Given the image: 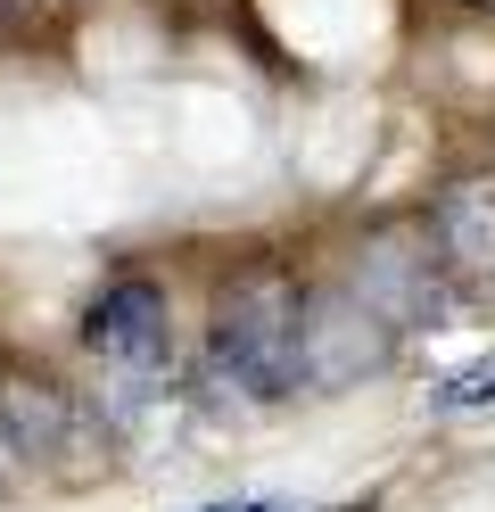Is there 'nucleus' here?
I'll use <instances>...</instances> for the list:
<instances>
[{
	"mask_svg": "<svg viewBox=\"0 0 495 512\" xmlns=\"http://www.w3.org/2000/svg\"><path fill=\"white\" fill-rule=\"evenodd\" d=\"M355 298L380 314V323H438V281L421 273V256L413 248H396V240H380L372 256H363V273H355Z\"/></svg>",
	"mask_w": 495,
	"mask_h": 512,
	"instance_id": "5",
	"label": "nucleus"
},
{
	"mask_svg": "<svg viewBox=\"0 0 495 512\" xmlns=\"http://www.w3.org/2000/svg\"><path fill=\"white\" fill-rule=\"evenodd\" d=\"M0 471H9V446H0Z\"/></svg>",
	"mask_w": 495,
	"mask_h": 512,
	"instance_id": "8",
	"label": "nucleus"
},
{
	"mask_svg": "<svg viewBox=\"0 0 495 512\" xmlns=\"http://www.w3.org/2000/svg\"><path fill=\"white\" fill-rule=\"evenodd\" d=\"M372 364H388V323L363 298L330 290V298H306V347H297V380L314 389H347Z\"/></svg>",
	"mask_w": 495,
	"mask_h": 512,
	"instance_id": "3",
	"label": "nucleus"
},
{
	"mask_svg": "<svg viewBox=\"0 0 495 512\" xmlns=\"http://www.w3.org/2000/svg\"><path fill=\"white\" fill-rule=\"evenodd\" d=\"M438 405H454V413H471V405H495V356H479V364L446 372V380H438Z\"/></svg>",
	"mask_w": 495,
	"mask_h": 512,
	"instance_id": "6",
	"label": "nucleus"
},
{
	"mask_svg": "<svg viewBox=\"0 0 495 512\" xmlns=\"http://www.w3.org/2000/svg\"><path fill=\"white\" fill-rule=\"evenodd\" d=\"M83 347H91L108 372H124V380H157L165 356H174V314H165V290L141 281V273L108 281V290L91 298V314H83Z\"/></svg>",
	"mask_w": 495,
	"mask_h": 512,
	"instance_id": "2",
	"label": "nucleus"
},
{
	"mask_svg": "<svg viewBox=\"0 0 495 512\" xmlns=\"http://www.w3.org/2000/svg\"><path fill=\"white\" fill-rule=\"evenodd\" d=\"M198 512H289L281 496H231V504H198Z\"/></svg>",
	"mask_w": 495,
	"mask_h": 512,
	"instance_id": "7",
	"label": "nucleus"
},
{
	"mask_svg": "<svg viewBox=\"0 0 495 512\" xmlns=\"http://www.w3.org/2000/svg\"><path fill=\"white\" fill-rule=\"evenodd\" d=\"M0 446H9V455H25L33 471H75V455H66V446H83L75 405H66L50 380L0 372Z\"/></svg>",
	"mask_w": 495,
	"mask_h": 512,
	"instance_id": "4",
	"label": "nucleus"
},
{
	"mask_svg": "<svg viewBox=\"0 0 495 512\" xmlns=\"http://www.w3.org/2000/svg\"><path fill=\"white\" fill-rule=\"evenodd\" d=\"M297 347H306V290L281 265H248L215 306L207 380H223L240 405H273L297 389Z\"/></svg>",
	"mask_w": 495,
	"mask_h": 512,
	"instance_id": "1",
	"label": "nucleus"
}]
</instances>
